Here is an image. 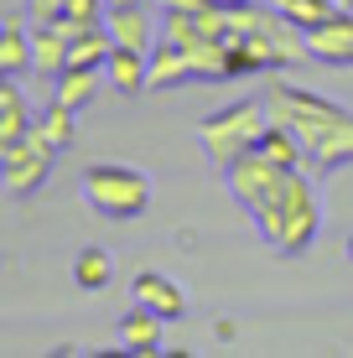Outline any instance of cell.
Listing matches in <instances>:
<instances>
[{
	"mask_svg": "<svg viewBox=\"0 0 353 358\" xmlns=\"http://www.w3.org/2000/svg\"><path fill=\"white\" fill-rule=\"evenodd\" d=\"M348 255H353V239H348Z\"/></svg>",
	"mask_w": 353,
	"mask_h": 358,
	"instance_id": "26",
	"label": "cell"
},
{
	"mask_svg": "<svg viewBox=\"0 0 353 358\" xmlns=\"http://www.w3.org/2000/svg\"><path fill=\"white\" fill-rule=\"evenodd\" d=\"M99 83H104V68H63L57 73V104H68V109H89L94 104V94H99Z\"/></svg>",
	"mask_w": 353,
	"mask_h": 358,
	"instance_id": "15",
	"label": "cell"
},
{
	"mask_svg": "<svg viewBox=\"0 0 353 358\" xmlns=\"http://www.w3.org/2000/svg\"><path fill=\"white\" fill-rule=\"evenodd\" d=\"M254 151H265L275 166H307V145L296 141V130H286V125H265V135L254 141Z\"/></svg>",
	"mask_w": 353,
	"mask_h": 358,
	"instance_id": "19",
	"label": "cell"
},
{
	"mask_svg": "<svg viewBox=\"0 0 353 358\" xmlns=\"http://www.w3.org/2000/svg\"><path fill=\"white\" fill-rule=\"evenodd\" d=\"M73 280H78V291H104L109 280H115V255L99 250V244H89V250H78V260H73Z\"/></svg>",
	"mask_w": 353,
	"mask_h": 358,
	"instance_id": "18",
	"label": "cell"
},
{
	"mask_svg": "<svg viewBox=\"0 0 353 358\" xmlns=\"http://www.w3.org/2000/svg\"><path fill=\"white\" fill-rule=\"evenodd\" d=\"M198 73H192L187 52L172 42V36H161V42L151 47V89H182V83H192Z\"/></svg>",
	"mask_w": 353,
	"mask_h": 358,
	"instance_id": "11",
	"label": "cell"
},
{
	"mask_svg": "<svg viewBox=\"0 0 353 358\" xmlns=\"http://www.w3.org/2000/svg\"><path fill=\"white\" fill-rule=\"evenodd\" d=\"M213 6H245V0H213Z\"/></svg>",
	"mask_w": 353,
	"mask_h": 358,
	"instance_id": "23",
	"label": "cell"
},
{
	"mask_svg": "<svg viewBox=\"0 0 353 358\" xmlns=\"http://www.w3.org/2000/svg\"><path fill=\"white\" fill-rule=\"evenodd\" d=\"M156 6H166V10H187V16H198V10H208L213 0H156Z\"/></svg>",
	"mask_w": 353,
	"mask_h": 358,
	"instance_id": "21",
	"label": "cell"
},
{
	"mask_svg": "<svg viewBox=\"0 0 353 358\" xmlns=\"http://www.w3.org/2000/svg\"><path fill=\"white\" fill-rule=\"evenodd\" d=\"M271 6L281 10L286 21H296L301 31H312V27H322V21L338 10V0H271Z\"/></svg>",
	"mask_w": 353,
	"mask_h": 358,
	"instance_id": "20",
	"label": "cell"
},
{
	"mask_svg": "<svg viewBox=\"0 0 353 358\" xmlns=\"http://www.w3.org/2000/svg\"><path fill=\"white\" fill-rule=\"evenodd\" d=\"M260 99H265V109H271L275 125L296 130V141L307 145V156L322 151V145L333 141L343 125H353V109L333 104V99H322V94H312V89H291L286 78H271V89H265Z\"/></svg>",
	"mask_w": 353,
	"mask_h": 358,
	"instance_id": "2",
	"label": "cell"
},
{
	"mask_svg": "<svg viewBox=\"0 0 353 358\" xmlns=\"http://www.w3.org/2000/svg\"><path fill=\"white\" fill-rule=\"evenodd\" d=\"M104 27L120 47H136V52H151L156 47V16H151V0H130V6H109L104 10Z\"/></svg>",
	"mask_w": 353,
	"mask_h": 358,
	"instance_id": "7",
	"label": "cell"
},
{
	"mask_svg": "<svg viewBox=\"0 0 353 358\" xmlns=\"http://www.w3.org/2000/svg\"><path fill=\"white\" fill-rule=\"evenodd\" d=\"M130 296H136L141 306H151V312H161L166 322H182V317H187V291H182L172 275H161V270H141Z\"/></svg>",
	"mask_w": 353,
	"mask_h": 358,
	"instance_id": "8",
	"label": "cell"
},
{
	"mask_svg": "<svg viewBox=\"0 0 353 358\" xmlns=\"http://www.w3.org/2000/svg\"><path fill=\"white\" fill-rule=\"evenodd\" d=\"M109 6H130V0H109Z\"/></svg>",
	"mask_w": 353,
	"mask_h": 358,
	"instance_id": "24",
	"label": "cell"
},
{
	"mask_svg": "<svg viewBox=\"0 0 353 358\" xmlns=\"http://www.w3.org/2000/svg\"><path fill=\"white\" fill-rule=\"evenodd\" d=\"M36 135H42L52 151H68L73 141H78V109H68V104H47L42 115H36Z\"/></svg>",
	"mask_w": 353,
	"mask_h": 358,
	"instance_id": "17",
	"label": "cell"
},
{
	"mask_svg": "<svg viewBox=\"0 0 353 358\" xmlns=\"http://www.w3.org/2000/svg\"><path fill=\"white\" fill-rule=\"evenodd\" d=\"M224 177H229V192L254 213V229L271 250L296 260L317 244L322 197H317V182L307 177V166H275L265 151H245Z\"/></svg>",
	"mask_w": 353,
	"mask_h": 358,
	"instance_id": "1",
	"label": "cell"
},
{
	"mask_svg": "<svg viewBox=\"0 0 353 358\" xmlns=\"http://www.w3.org/2000/svg\"><path fill=\"white\" fill-rule=\"evenodd\" d=\"M271 125V109H265V99H239V104H224L218 115H208L198 125V145L208 151V162L218 171H229L245 151H254V141L265 135Z\"/></svg>",
	"mask_w": 353,
	"mask_h": 358,
	"instance_id": "3",
	"label": "cell"
},
{
	"mask_svg": "<svg viewBox=\"0 0 353 358\" xmlns=\"http://www.w3.org/2000/svg\"><path fill=\"white\" fill-rule=\"evenodd\" d=\"M52 145L36 135V125L21 135V141H6L0 145V182H6L10 197H31L36 187H47V177H52Z\"/></svg>",
	"mask_w": 353,
	"mask_h": 358,
	"instance_id": "5",
	"label": "cell"
},
{
	"mask_svg": "<svg viewBox=\"0 0 353 358\" xmlns=\"http://www.w3.org/2000/svg\"><path fill=\"white\" fill-rule=\"evenodd\" d=\"M31 36H36V73L57 78V73L68 68V42H73L68 27H63V21H36Z\"/></svg>",
	"mask_w": 353,
	"mask_h": 358,
	"instance_id": "13",
	"label": "cell"
},
{
	"mask_svg": "<svg viewBox=\"0 0 353 358\" xmlns=\"http://www.w3.org/2000/svg\"><path fill=\"white\" fill-rule=\"evenodd\" d=\"M31 125H36V120H31L27 94H21V78H6V83H0V145L21 141Z\"/></svg>",
	"mask_w": 353,
	"mask_h": 358,
	"instance_id": "14",
	"label": "cell"
},
{
	"mask_svg": "<svg viewBox=\"0 0 353 358\" xmlns=\"http://www.w3.org/2000/svg\"><path fill=\"white\" fill-rule=\"evenodd\" d=\"M104 83L120 89V94H145L151 89V52H136V47L115 42V52H109V63H104Z\"/></svg>",
	"mask_w": 353,
	"mask_h": 358,
	"instance_id": "9",
	"label": "cell"
},
{
	"mask_svg": "<svg viewBox=\"0 0 353 358\" xmlns=\"http://www.w3.org/2000/svg\"><path fill=\"white\" fill-rule=\"evenodd\" d=\"M83 203L99 218H120V224L141 218L151 208V177L136 166H115V162L83 166Z\"/></svg>",
	"mask_w": 353,
	"mask_h": 358,
	"instance_id": "4",
	"label": "cell"
},
{
	"mask_svg": "<svg viewBox=\"0 0 353 358\" xmlns=\"http://www.w3.org/2000/svg\"><path fill=\"white\" fill-rule=\"evenodd\" d=\"M338 6H348V10H353V0H338Z\"/></svg>",
	"mask_w": 353,
	"mask_h": 358,
	"instance_id": "25",
	"label": "cell"
},
{
	"mask_svg": "<svg viewBox=\"0 0 353 358\" xmlns=\"http://www.w3.org/2000/svg\"><path fill=\"white\" fill-rule=\"evenodd\" d=\"M31 68H36V36L10 16L6 31H0V73H6V78H21V73H31Z\"/></svg>",
	"mask_w": 353,
	"mask_h": 358,
	"instance_id": "12",
	"label": "cell"
},
{
	"mask_svg": "<svg viewBox=\"0 0 353 358\" xmlns=\"http://www.w3.org/2000/svg\"><path fill=\"white\" fill-rule=\"evenodd\" d=\"M161 338H166V317L151 312V306L136 301V312H125L120 322V348L125 353H161Z\"/></svg>",
	"mask_w": 353,
	"mask_h": 358,
	"instance_id": "10",
	"label": "cell"
},
{
	"mask_svg": "<svg viewBox=\"0 0 353 358\" xmlns=\"http://www.w3.org/2000/svg\"><path fill=\"white\" fill-rule=\"evenodd\" d=\"M109 52H115L109 27H83V31L68 42V68H104Z\"/></svg>",
	"mask_w": 353,
	"mask_h": 358,
	"instance_id": "16",
	"label": "cell"
},
{
	"mask_svg": "<svg viewBox=\"0 0 353 358\" xmlns=\"http://www.w3.org/2000/svg\"><path fill=\"white\" fill-rule=\"evenodd\" d=\"M307 52L322 68H353V10L348 6H338L322 27L307 31Z\"/></svg>",
	"mask_w": 353,
	"mask_h": 358,
	"instance_id": "6",
	"label": "cell"
},
{
	"mask_svg": "<svg viewBox=\"0 0 353 358\" xmlns=\"http://www.w3.org/2000/svg\"><path fill=\"white\" fill-rule=\"evenodd\" d=\"M213 338H218V343H234V338H239V327L224 317V322H213Z\"/></svg>",
	"mask_w": 353,
	"mask_h": 358,
	"instance_id": "22",
	"label": "cell"
}]
</instances>
